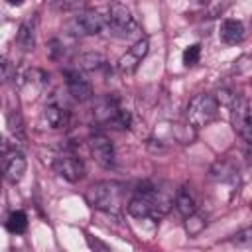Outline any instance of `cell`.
<instances>
[{
  "label": "cell",
  "instance_id": "obj_25",
  "mask_svg": "<svg viewBox=\"0 0 252 252\" xmlns=\"http://www.w3.org/2000/svg\"><path fill=\"white\" fill-rule=\"evenodd\" d=\"M246 158L252 161V142H250V146H248V150H246Z\"/></svg>",
  "mask_w": 252,
  "mask_h": 252
},
{
  "label": "cell",
  "instance_id": "obj_2",
  "mask_svg": "<svg viewBox=\"0 0 252 252\" xmlns=\"http://www.w3.org/2000/svg\"><path fill=\"white\" fill-rule=\"evenodd\" d=\"M93 116H94V120H96L98 124H104V126H108V128L128 130V128L132 126V114H130L126 108H122L114 96L100 98V100L94 104Z\"/></svg>",
  "mask_w": 252,
  "mask_h": 252
},
{
  "label": "cell",
  "instance_id": "obj_19",
  "mask_svg": "<svg viewBox=\"0 0 252 252\" xmlns=\"http://www.w3.org/2000/svg\"><path fill=\"white\" fill-rule=\"evenodd\" d=\"M199 59H201V45L199 43H191L189 47H185V51H183V63H185V67L197 65Z\"/></svg>",
  "mask_w": 252,
  "mask_h": 252
},
{
  "label": "cell",
  "instance_id": "obj_18",
  "mask_svg": "<svg viewBox=\"0 0 252 252\" xmlns=\"http://www.w3.org/2000/svg\"><path fill=\"white\" fill-rule=\"evenodd\" d=\"M77 61H79V63H77L79 69H98V67H102L104 57H102L100 53H85V55H81Z\"/></svg>",
  "mask_w": 252,
  "mask_h": 252
},
{
  "label": "cell",
  "instance_id": "obj_9",
  "mask_svg": "<svg viewBox=\"0 0 252 252\" xmlns=\"http://www.w3.org/2000/svg\"><path fill=\"white\" fill-rule=\"evenodd\" d=\"M28 169V161L26 156L18 150V148H8L4 146V154H2V171L8 183H20L24 173Z\"/></svg>",
  "mask_w": 252,
  "mask_h": 252
},
{
  "label": "cell",
  "instance_id": "obj_6",
  "mask_svg": "<svg viewBox=\"0 0 252 252\" xmlns=\"http://www.w3.org/2000/svg\"><path fill=\"white\" fill-rule=\"evenodd\" d=\"M195 130L189 122H159L154 130V142L159 144H189L195 138Z\"/></svg>",
  "mask_w": 252,
  "mask_h": 252
},
{
  "label": "cell",
  "instance_id": "obj_22",
  "mask_svg": "<svg viewBox=\"0 0 252 252\" xmlns=\"http://www.w3.org/2000/svg\"><path fill=\"white\" fill-rule=\"evenodd\" d=\"M87 2H89V0H57V4H59L61 10H79V8H83Z\"/></svg>",
  "mask_w": 252,
  "mask_h": 252
},
{
  "label": "cell",
  "instance_id": "obj_3",
  "mask_svg": "<svg viewBox=\"0 0 252 252\" xmlns=\"http://www.w3.org/2000/svg\"><path fill=\"white\" fill-rule=\"evenodd\" d=\"M217 112H219V98L209 93H199L189 100L185 118L193 128L199 130V128L211 124L217 118Z\"/></svg>",
  "mask_w": 252,
  "mask_h": 252
},
{
  "label": "cell",
  "instance_id": "obj_20",
  "mask_svg": "<svg viewBox=\"0 0 252 252\" xmlns=\"http://www.w3.org/2000/svg\"><path fill=\"white\" fill-rule=\"evenodd\" d=\"M185 228H187V232L193 234V236L199 234V232L205 228V220H203V217H199L197 211H195L193 215L187 217V220H185Z\"/></svg>",
  "mask_w": 252,
  "mask_h": 252
},
{
  "label": "cell",
  "instance_id": "obj_13",
  "mask_svg": "<svg viewBox=\"0 0 252 252\" xmlns=\"http://www.w3.org/2000/svg\"><path fill=\"white\" fill-rule=\"evenodd\" d=\"M41 118H43V122H45L49 128L57 130V128H63V126L67 124L69 112H67L65 106H61V104H57V102H47V104L43 106V110H41Z\"/></svg>",
  "mask_w": 252,
  "mask_h": 252
},
{
  "label": "cell",
  "instance_id": "obj_17",
  "mask_svg": "<svg viewBox=\"0 0 252 252\" xmlns=\"http://www.w3.org/2000/svg\"><path fill=\"white\" fill-rule=\"evenodd\" d=\"M6 228L12 234H22L28 228V215L24 211H12L6 219Z\"/></svg>",
  "mask_w": 252,
  "mask_h": 252
},
{
  "label": "cell",
  "instance_id": "obj_4",
  "mask_svg": "<svg viewBox=\"0 0 252 252\" xmlns=\"http://www.w3.org/2000/svg\"><path fill=\"white\" fill-rule=\"evenodd\" d=\"M106 26H108V32H110L114 37H120V39L132 37V35L138 32V24H136L132 12H130L124 4H120V2H114V4L108 8Z\"/></svg>",
  "mask_w": 252,
  "mask_h": 252
},
{
  "label": "cell",
  "instance_id": "obj_16",
  "mask_svg": "<svg viewBox=\"0 0 252 252\" xmlns=\"http://www.w3.org/2000/svg\"><path fill=\"white\" fill-rule=\"evenodd\" d=\"M175 209H177V211H179V215H181V217H185V219L197 211L195 199H193V195L189 193V189H187V187L177 189V193H175Z\"/></svg>",
  "mask_w": 252,
  "mask_h": 252
},
{
  "label": "cell",
  "instance_id": "obj_14",
  "mask_svg": "<svg viewBox=\"0 0 252 252\" xmlns=\"http://www.w3.org/2000/svg\"><path fill=\"white\" fill-rule=\"evenodd\" d=\"M219 35H220V41H222V43H226V45H236V43H240L242 37H244V26H242V22H238V20L226 18V20L220 24Z\"/></svg>",
  "mask_w": 252,
  "mask_h": 252
},
{
  "label": "cell",
  "instance_id": "obj_1",
  "mask_svg": "<svg viewBox=\"0 0 252 252\" xmlns=\"http://www.w3.org/2000/svg\"><path fill=\"white\" fill-rule=\"evenodd\" d=\"M124 195H126V187L122 183L100 181V183H94L93 187H89L87 201H89V205H93L98 211L116 215L124 207Z\"/></svg>",
  "mask_w": 252,
  "mask_h": 252
},
{
  "label": "cell",
  "instance_id": "obj_5",
  "mask_svg": "<svg viewBox=\"0 0 252 252\" xmlns=\"http://www.w3.org/2000/svg\"><path fill=\"white\" fill-rule=\"evenodd\" d=\"M104 26L106 20L96 10H83L67 22L65 30L71 35H96L104 30Z\"/></svg>",
  "mask_w": 252,
  "mask_h": 252
},
{
  "label": "cell",
  "instance_id": "obj_7",
  "mask_svg": "<svg viewBox=\"0 0 252 252\" xmlns=\"http://www.w3.org/2000/svg\"><path fill=\"white\" fill-rule=\"evenodd\" d=\"M230 122L236 134L252 142V100L244 96H234L230 102Z\"/></svg>",
  "mask_w": 252,
  "mask_h": 252
},
{
  "label": "cell",
  "instance_id": "obj_11",
  "mask_svg": "<svg viewBox=\"0 0 252 252\" xmlns=\"http://www.w3.org/2000/svg\"><path fill=\"white\" fill-rule=\"evenodd\" d=\"M65 85L69 89V94L79 102H85L93 96V85L79 67L77 69H65Z\"/></svg>",
  "mask_w": 252,
  "mask_h": 252
},
{
  "label": "cell",
  "instance_id": "obj_15",
  "mask_svg": "<svg viewBox=\"0 0 252 252\" xmlns=\"http://www.w3.org/2000/svg\"><path fill=\"white\" fill-rule=\"evenodd\" d=\"M16 43L22 47V51H32L35 45V26L33 22L26 20L20 24L18 33H16Z\"/></svg>",
  "mask_w": 252,
  "mask_h": 252
},
{
  "label": "cell",
  "instance_id": "obj_21",
  "mask_svg": "<svg viewBox=\"0 0 252 252\" xmlns=\"http://www.w3.org/2000/svg\"><path fill=\"white\" fill-rule=\"evenodd\" d=\"M232 242L238 244V246H252V226H250V228H242V230H238V232L234 234Z\"/></svg>",
  "mask_w": 252,
  "mask_h": 252
},
{
  "label": "cell",
  "instance_id": "obj_23",
  "mask_svg": "<svg viewBox=\"0 0 252 252\" xmlns=\"http://www.w3.org/2000/svg\"><path fill=\"white\" fill-rule=\"evenodd\" d=\"M12 75H16V69L12 71V65L4 59V61H2V79H4V81H10V79H12Z\"/></svg>",
  "mask_w": 252,
  "mask_h": 252
},
{
  "label": "cell",
  "instance_id": "obj_12",
  "mask_svg": "<svg viewBox=\"0 0 252 252\" xmlns=\"http://www.w3.org/2000/svg\"><path fill=\"white\" fill-rule=\"evenodd\" d=\"M89 150H91V156L93 159L102 165V167H110L114 163V148H112V142L100 134V132H93L89 136Z\"/></svg>",
  "mask_w": 252,
  "mask_h": 252
},
{
  "label": "cell",
  "instance_id": "obj_24",
  "mask_svg": "<svg viewBox=\"0 0 252 252\" xmlns=\"http://www.w3.org/2000/svg\"><path fill=\"white\" fill-rule=\"evenodd\" d=\"M10 6H22L24 4V0H6Z\"/></svg>",
  "mask_w": 252,
  "mask_h": 252
},
{
  "label": "cell",
  "instance_id": "obj_10",
  "mask_svg": "<svg viewBox=\"0 0 252 252\" xmlns=\"http://www.w3.org/2000/svg\"><path fill=\"white\" fill-rule=\"evenodd\" d=\"M148 51H150V39L148 37H140L136 43H132V47H128L126 53L118 59L120 73L132 75L138 69V65L142 63V59L148 55Z\"/></svg>",
  "mask_w": 252,
  "mask_h": 252
},
{
  "label": "cell",
  "instance_id": "obj_8",
  "mask_svg": "<svg viewBox=\"0 0 252 252\" xmlns=\"http://www.w3.org/2000/svg\"><path fill=\"white\" fill-rule=\"evenodd\" d=\"M53 169L59 177H63L69 183H77L85 177V163L81 161V158H77L71 152L57 154L53 159Z\"/></svg>",
  "mask_w": 252,
  "mask_h": 252
}]
</instances>
